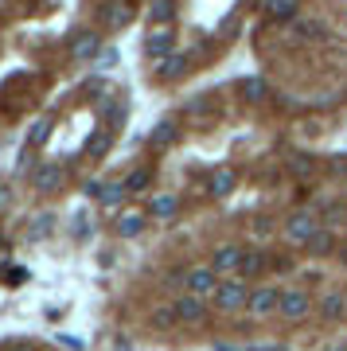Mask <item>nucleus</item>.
Returning <instances> with one entry per match:
<instances>
[{"mask_svg": "<svg viewBox=\"0 0 347 351\" xmlns=\"http://www.w3.org/2000/svg\"><path fill=\"white\" fill-rule=\"evenodd\" d=\"M184 285H187V293L191 297H207V293H219V274H215L211 265H195V269H187L184 274Z\"/></svg>", "mask_w": 347, "mask_h": 351, "instance_id": "f257e3e1", "label": "nucleus"}, {"mask_svg": "<svg viewBox=\"0 0 347 351\" xmlns=\"http://www.w3.org/2000/svg\"><path fill=\"white\" fill-rule=\"evenodd\" d=\"M215 304L219 308H242V304H250V289H246V281L242 277H235V281H223L219 285V293H215Z\"/></svg>", "mask_w": 347, "mask_h": 351, "instance_id": "f03ea898", "label": "nucleus"}, {"mask_svg": "<svg viewBox=\"0 0 347 351\" xmlns=\"http://www.w3.org/2000/svg\"><path fill=\"white\" fill-rule=\"evenodd\" d=\"M316 234H320V223H316L312 215H304V211H297V215H293V219L285 223V239H289V242H300V246H309Z\"/></svg>", "mask_w": 347, "mask_h": 351, "instance_id": "7ed1b4c3", "label": "nucleus"}, {"mask_svg": "<svg viewBox=\"0 0 347 351\" xmlns=\"http://www.w3.org/2000/svg\"><path fill=\"white\" fill-rule=\"evenodd\" d=\"M98 55H101V36L82 32V36L71 39V59H75V63H90V59H98Z\"/></svg>", "mask_w": 347, "mask_h": 351, "instance_id": "20e7f679", "label": "nucleus"}, {"mask_svg": "<svg viewBox=\"0 0 347 351\" xmlns=\"http://www.w3.org/2000/svg\"><path fill=\"white\" fill-rule=\"evenodd\" d=\"M309 308H312L309 293H300V289H289L285 297H281V308H277V313L285 316V320H304V316H309Z\"/></svg>", "mask_w": 347, "mask_h": 351, "instance_id": "39448f33", "label": "nucleus"}, {"mask_svg": "<svg viewBox=\"0 0 347 351\" xmlns=\"http://www.w3.org/2000/svg\"><path fill=\"white\" fill-rule=\"evenodd\" d=\"M281 297H285V293H277V289H254V293H250V316H270L273 308H281Z\"/></svg>", "mask_w": 347, "mask_h": 351, "instance_id": "423d86ee", "label": "nucleus"}, {"mask_svg": "<svg viewBox=\"0 0 347 351\" xmlns=\"http://www.w3.org/2000/svg\"><path fill=\"white\" fill-rule=\"evenodd\" d=\"M172 43H176L172 32H168V27H156V32H149V39H145V51L152 55V63H160V59L172 55Z\"/></svg>", "mask_w": 347, "mask_h": 351, "instance_id": "0eeeda50", "label": "nucleus"}, {"mask_svg": "<svg viewBox=\"0 0 347 351\" xmlns=\"http://www.w3.org/2000/svg\"><path fill=\"white\" fill-rule=\"evenodd\" d=\"M172 308H176V316H180V320H187V324H199V320L207 316V304H203V297H191V293H184V297L172 304Z\"/></svg>", "mask_w": 347, "mask_h": 351, "instance_id": "6e6552de", "label": "nucleus"}, {"mask_svg": "<svg viewBox=\"0 0 347 351\" xmlns=\"http://www.w3.org/2000/svg\"><path fill=\"white\" fill-rule=\"evenodd\" d=\"M242 258H246V250H238V246H223V250L215 254L211 269H215L219 277H223V274H238V265H242Z\"/></svg>", "mask_w": 347, "mask_h": 351, "instance_id": "1a4fd4ad", "label": "nucleus"}, {"mask_svg": "<svg viewBox=\"0 0 347 351\" xmlns=\"http://www.w3.org/2000/svg\"><path fill=\"white\" fill-rule=\"evenodd\" d=\"M176 137H180V125L168 117V121H160V125L149 133V149H152V152H164L168 145H176Z\"/></svg>", "mask_w": 347, "mask_h": 351, "instance_id": "9d476101", "label": "nucleus"}, {"mask_svg": "<svg viewBox=\"0 0 347 351\" xmlns=\"http://www.w3.org/2000/svg\"><path fill=\"white\" fill-rule=\"evenodd\" d=\"M32 184H36V191H55L62 184V168L59 164H39L32 172Z\"/></svg>", "mask_w": 347, "mask_h": 351, "instance_id": "9b49d317", "label": "nucleus"}, {"mask_svg": "<svg viewBox=\"0 0 347 351\" xmlns=\"http://www.w3.org/2000/svg\"><path fill=\"white\" fill-rule=\"evenodd\" d=\"M184 71H187V55H168V59H160V63H152V75L164 78V82L180 78Z\"/></svg>", "mask_w": 347, "mask_h": 351, "instance_id": "f8f14e48", "label": "nucleus"}, {"mask_svg": "<svg viewBox=\"0 0 347 351\" xmlns=\"http://www.w3.org/2000/svg\"><path fill=\"white\" fill-rule=\"evenodd\" d=\"M235 184H238V176H235V168H215L211 172V191L215 195H230V191H235Z\"/></svg>", "mask_w": 347, "mask_h": 351, "instance_id": "ddd939ff", "label": "nucleus"}, {"mask_svg": "<svg viewBox=\"0 0 347 351\" xmlns=\"http://www.w3.org/2000/svg\"><path fill=\"white\" fill-rule=\"evenodd\" d=\"M101 20L110 27H125L133 20V4H106V8H101Z\"/></svg>", "mask_w": 347, "mask_h": 351, "instance_id": "4468645a", "label": "nucleus"}, {"mask_svg": "<svg viewBox=\"0 0 347 351\" xmlns=\"http://www.w3.org/2000/svg\"><path fill=\"white\" fill-rule=\"evenodd\" d=\"M141 230H145V215L141 211H125L121 219H117V234H121V239H136Z\"/></svg>", "mask_w": 347, "mask_h": 351, "instance_id": "2eb2a0df", "label": "nucleus"}, {"mask_svg": "<svg viewBox=\"0 0 347 351\" xmlns=\"http://www.w3.org/2000/svg\"><path fill=\"white\" fill-rule=\"evenodd\" d=\"M242 98L246 101H265L270 98V86H265V78H258V75H250V78H242Z\"/></svg>", "mask_w": 347, "mask_h": 351, "instance_id": "dca6fc26", "label": "nucleus"}, {"mask_svg": "<svg viewBox=\"0 0 347 351\" xmlns=\"http://www.w3.org/2000/svg\"><path fill=\"white\" fill-rule=\"evenodd\" d=\"M176 20V4L172 0H156L149 8V24H156V27H168Z\"/></svg>", "mask_w": 347, "mask_h": 351, "instance_id": "f3484780", "label": "nucleus"}, {"mask_svg": "<svg viewBox=\"0 0 347 351\" xmlns=\"http://www.w3.org/2000/svg\"><path fill=\"white\" fill-rule=\"evenodd\" d=\"M265 8V16H273V20H293V16L300 12L297 0H270V4H261Z\"/></svg>", "mask_w": 347, "mask_h": 351, "instance_id": "a211bd4d", "label": "nucleus"}, {"mask_svg": "<svg viewBox=\"0 0 347 351\" xmlns=\"http://www.w3.org/2000/svg\"><path fill=\"white\" fill-rule=\"evenodd\" d=\"M149 215H156V219H168V215H176V195H152L149 199Z\"/></svg>", "mask_w": 347, "mask_h": 351, "instance_id": "6ab92c4d", "label": "nucleus"}, {"mask_svg": "<svg viewBox=\"0 0 347 351\" xmlns=\"http://www.w3.org/2000/svg\"><path fill=\"white\" fill-rule=\"evenodd\" d=\"M110 145H113V133H110V129H98V133L86 141V152H90V156H106Z\"/></svg>", "mask_w": 347, "mask_h": 351, "instance_id": "aec40b11", "label": "nucleus"}, {"mask_svg": "<svg viewBox=\"0 0 347 351\" xmlns=\"http://www.w3.org/2000/svg\"><path fill=\"white\" fill-rule=\"evenodd\" d=\"M261 269H265V254L246 250V258H242V265H238V274H242V277H254V274H261Z\"/></svg>", "mask_w": 347, "mask_h": 351, "instance_id": "412c9836", "label": "nucleus"}, {"mask_svg": "<svg viewBox=\"0 0 347 351\" xmlns=\"http://www.w3.org/2000/svg\"><path fill=\"white\" fill-rule=\"evenodd\" d=\"M339 313H344V297H339V293H328L320 301V316L324 320H339Z\"/></svg>", "mask_w": 347, "mask_h": 351, "instance_id": "4be33fe9", "label": "nucleus"}, {"mask_svg": "<svg viewBox=\"0 0 347 351\" xmlns=\"http://www.w3.org/2000/svg\"><path fill=\"white\" fill-rule=\"evenodd\" d=\"M149 168H136V172H129V180H125V191H129V195H136V191H145L149 188Z\"/></svg>", "mask_w": 347, "mask_h": 351, "instance_id": "5701e85b", "label": "nucleus"}, {"mask_svg": "<svg viewBox=\"0 0 347 351\" xmlns=\"http://www.w3.org/2000/svg\"><path fill=\"white\" fill-rule=\"evenodd\" d=\"M47 137H51V121L43 117V121H36V125H32V133H27V145H32V149H39V145H47Z\"/></svg>", "mask_w": 347, "mask_h": 351, "instance_id": "b1692460", "label": "nucleus"}, {"mask_svg": "<svg viewBox=\"0 0 347 351\" xmlns=\"http://www.w3.org/2000/svg\"><path fill=\"white\" fill-rule=\"evenodd\" d=\"M125 195H129V191H125V184H106V188H101V207H117Z\"/></svg>", "mask_w": 347, "mask_h": 351, "instance_id": "393cba45", "label": "nucleus"}, {"mask_svg": "<svg viewBox=\"0 0 347 351\" xmlns=\"http://www.w3.org/2000/svg\"><path fill=\"white\" fill-rule=\"evenodd\" d=\"M51 223H55V215H39V219H36V226L27 230V242H39V239H47V234H51Z\"/></svg>", "mask_w": 347, "mask_h": 351, "instance_id": "a878e982", "label": "nucleus"}, {"mask_svg": "<svg viewBox=\"0 0 347 351\" xmlns=\"http://www.w3.org/2000/svg\"><path fill=\"white\" fill-rule=\"evenodd\" d=\"M125 117H129V106H125V101H117V106H113V110L106 113V121H110V133L125 125Z\"/></svg>", "mask_w": 347, "mask_h": 351, "instance_id": "bb28decb", "label": "nucleus"}, {"mask_svg": "<svg viewBox=\"0 0 347 351\" xmlns=\"http://www.w3.org/2000/svg\"><path fill=\"white\" fill-rule=\"evenodd\" d=\"M304 250H309V254H332V234H328V230H320V234H316Z\"/></svg>", "mask_w": 347, "mask_h": 351, "instance_id": "cd10ccee", "label": "nucleus"}, {"mask_svg": "<svg viewBox=\"0 0 347 351\" xmlns=\"http://www.w3.org/2000/svg\"><path fill=\"white\" fill-rule=\"evenodd\" d=\"M180 316H176V308H156L152 313V328H172Z\"/></svg>", "mask_w": 347, "mask_h": 351, "instance_id": "c85d7f7f", "label": "nucleus"}, {"mask_svg": "<svg viewBox=\"0 0 347 351\" xmlns=\"http://www.w3.org/2000/svg\"><path fill=\"white\" fill-rule=\"evenodd\" d=\"M293 32H297V39H309V36H316V32H320V24H312V20H300Z\"/></svg>", "mask_w": 347, "mask_h": 351, "instance_id": "c756f323", "label": "nucleus"}, {"mask_svg": "<svg viewBox=\"0 0 347 351\" xmlns=\"http://www.w3.org/2000/svg\"><path fill=\"white\" fill-rule=\"evenodd\" d=\"M113 63H117V51H101V55H98V63H94V66H98V71H110Z\"/></svg>", "mask_w": 347, "mask_h": 351, "instance_id": "7c9ffc66", "label": "nucleus"}, {"mask_svg": "<svg viewBox=\"0 0 347 351\" xmlns=\"http://www.w3.org/2000/svg\"><path fill=\"white\" fill-rule=\"evenodd\" d=\"M59 343L62 348H71V351H82V339H75V336H59Z\"/></svg>", "mask_w": 347, "mask_h": 351, "instance_id": "2f4dec72", "label": "nucleus"}, {"mask_svg": "<svg viewBox=\"0 0 347 351\" xmlns=\"http://www.w3.org/2000/svg\"><path fill=\"white\" fill-rule=\"evenodd\" d=\"M293 172H300V176H304V172H312V160H304V156H297V160H293Z\"/></svg>", "mask_w": 347, "mask_h": 351, "instance_id": "473e14b6", "label": "nucleus"}, {"mask_svg": "<svg viewBox=\"0 0 347 351\" xmlns=\"http://www.w3.org/2000/svg\"><path fill=\"white\" fill-rule=\"evenodd\" d=\"M203 110H207V98H195L191 106H187V113H203Z\"/></svg>", "mask_w": 347, "mask_h": 351, "instance_id": "72a5a7b5", "label": "nucleus"}, {"mask_svg": "<svg viewBox=\"0 0 347 351\" xmlns=\"http://www.w3.org/2000/svg\"><path fill=\"white\" fill-rule=\"evenodd\" d=\"M86 195H94V199H101V184H98V180H90V184H86Z\"/></svg>", "mask_w": 347, "mask_h": 351, "instance_id": "f704fd0d", "label": "nucleus"}, {"mask_svg": "<svg viewBox=\"0 0 347 351\" xmlns=\"http://www.w3.org/2000/svg\"><path fill=\"white\" fill-rule=\"evenodd\" d=\"M4 207H8V188L0 184V211H4Z\"/></svg>", "mask_w": 347, "mask_h": 351, "instance_id": "c9c22d12", "label": "nucleus"}, {"mask_svg": "<svg viewBox=\"0 0 347 351\" xmlns=\"http://www.w3.org/2000/svg\"><path fill=\"white\" fill-rule=\"evenodd\" d=\"M219 351H235V348H230V343H219Z\"/></svg>", "mask_w": 347, "mask_h": 351, "instance_id": "e433bc0d", "label": "nucleus"}, {"mask_svg": "<svg viewBox=\"0 0 347 351\" xmlns=\"http://www.w3.org/2000/svg\"><path fill=\"white\" fill-rule=\"evenodd\" d=\"M328 351H347V348H344V343H339V348H328Z\"/></svg>", "mask_w": 347, "mask_h": 351, "instance_id": "4c0bfd02", "label": "nucleus"}, {"mask_svg": "<svg viewBox=\"0 0 347 351\" xmlns=\"http://www.w3.org/2000/svg\"><path fill=\"white\" fill-rule=\"evenodd\" d=\"M12 351H32V348H12Z\"/></svg>", "mask_w": 347, "mask_h": 351, "instance_id": "58836bf2", "label": "nucleus"}]
</instances>
